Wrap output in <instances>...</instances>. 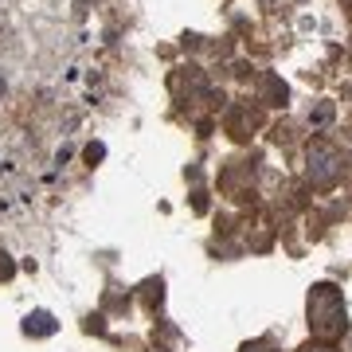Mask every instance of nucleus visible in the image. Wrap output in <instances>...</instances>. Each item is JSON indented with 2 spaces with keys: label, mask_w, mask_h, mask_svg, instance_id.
Segmentation results:
<instances>
[{
  "label": "nucleus",
  "mask_w": 352,
  "mask_h": 352,
  "mask_svg": "<svg viewBox=\"0 0 352 352\" xmlns=\"http://www.w3.org/2000/svg\"><path fill=\"white\" fill-rule=\"evenodd\" d=\"M305 325L314 333V340H340L349 333V305H344V294H340L333 282H314L309 286V298H305Z\"/></svg>",
  "instance_id": "obj_1"
},
{
  "label": "nucleus",
  "mask_w": 352,
  "mask_h": 352,
  "mask_svg": "<svg viewBox=\"0 0 352 352\" xmlns=\"http://www.w3.org/2000/svg\"><path fill=\"white\" fill-rule=\"evenodd\" d=\"M344 173H349V161L333 141L317 138L305 145V180L314 192H333L344 180Z\"/></svg>",
  "instance_id": "obj_2"
},
{
  "label": "nucleus",
  "mask_w": 352,
  "mask_h": 352,
  "mask_svg": "<svg viewBox=\"0 0 352 352\" xmlns=\"http://www.w3.org/2000/svg\"><path fill=\"white\" fill-rule=\"evenodd\" d=\"M223 129L231 133V141L247 145V141L263 129V110H258V106H251V102H235V106L227 110V118H223Z\"/></svg>",
  "instance_id": "obj_3"
},
{
  "label": "nucleus",
  "mask_w": 352,
  "mask_h": 352,
  "mask_svg": "<svg viewBox=\"0 0 352 352\" xmlns=\"http://www.w3.org/2000/svg\"><path fill=\"white\" fill-rule=\"evenodd\" d=\"M251 184H254V161H231L219 173V192L231 196L235 204L251 200Z\"/></svg>",
  "instance_id": "obj_4"
},
{
  "label": "nucleus",
  "mask_w": 352,
  "mask_h": 352,
  "mask_svg": "<svg viewBox=\"0 0 352 352\" xmlns=\"http://www.w3.org/2000/svg\"><path fill=\"white\" fill-rule=\"evenodd\" d=\"M168 87H173V94L180 102H200V98H215L212 87H208V78H204L200 67H176L173 78H168Z\"/></svg>",
  "instance_id": "obj_5"
},
{
  "label": "nucleus",
  "mask_w": 352,
  "mask_h": 352,
  "mask_svg": "<svg viewBox=\"0 0 352 352\" xmlns=\"http://www.w3.org/2000/svg\"><path fill=\"white\" fill-rule=\"evenodd\" d=\"M258 102H263V106H286V102H289V87L278 75L263 71V75H258Z\"/></svg>",
  "instance_id": "obj_6"
},
{
  "label": "nucleus",
  "mask_w": 352,
  "mask_h": 352,
  "mask_svg": "<svg viewBox=\"0 0 352 352\" xmlns=\"http://www.w3.org/2000/svg\"><path fill=\"white\" fill-rule=\"evenodd\" d=\"M55 333H59V321L47 309H32L24 317V337H55Z\"/></svg>",
  "instance_id": "obj_7"
},
{
  "label": "nucleus",
  "mask_w": 352,
  "mask_h": 352,
  "mask_svg": "<svg viewBox=\"0 0 352 352\" xmlns=\"http://www.w3.org/2000/svg\"><path fill=\"white\" fill-rule=\"evenodd\" d=\"M333 118H337V106L333 102H317L314 110H309V126L325 129V126H333Z\"/></svg>",
  "instance_id": "obj_8"
},
{
  "label": "nucleus",
  "mask_w": 352,
  "mask_h": 352,
  "mask_svg": "<svg viewBox=\"0 0 352 352\" xmlns=\"http://www.w3.org/2000/svg\"><path fill=\"white\" fill-rule=\"evenodd\" d=\"M141 298H145V305H149V309H161V302H164V282H161V278L141 282Z\"/></svg>",
  "instance_id": "obj_9"
},
{
  "label": "nucleus",
  "mask_w": 352,
  "mask_h": 352,
  "mask_svg": "<svg viewBox=\"0 0 352 352\" xmlns=\"http://www.w3.org/2000/svg\"><path fill=\"white\" fill-rule=\"evenodd\" d=\"M270 141H274V145H289V141H294V126H289V122H278V126L270 129Z\"/></svg>",
  "instance_id": "obj_10"
},
{
  "label": "nucleus",
  "mask_w": 352,
  "mask_h": 352,
  "mask_svg": "<svg viewBox=\"0 0 352 352\" xmlns=\"http://www.w3.org/2000/svg\"><path fill=\"white\" fill-rule=\"evenodd\" d=\"M82 157H87V164H98L102 157H106V145H102V141H90L87 149H82Z\"/></svg>",
  "instance_id": "obj_11"
},
{
  "label": "nucleus",
  "mask_w": 352,
  "mask_h": 352,
  "mask_svg": "<svg viewBox=\"0 0 352 352\" xmlns=\"http://www.w3.org/2000/svg\"><path fill=\"white\" fill-rule=\"evenodd\" d=\"M12 274H16V263H12V254H4V251H0V282H8Z\"/></svg>",
  "instance_id": "obj_12"
},
{
  "label": "nucleus",
  "mask_w": 352,
  "mask_h": 352,
  "mask_svg": "<svg viewBox=\"0 0 352 352\" xmlns=\"http://www.w3.org/2000/svg\"><path fill=\"white\" fill-rule=\"evenodd\" d=\"M192 212H196V215H204V212H208V192H204V188H196V192H192Z\"/></svg>",
  "instance_id": "obj_13"
},
{
  "label": "nucleus",
  "mask_w": 352,
  "mask_h": 352,
  "mask_svg": "<svg viewBox=\"0 0 352 352\" xmlns=\"http://www.w3.org/2000/svg\"><path fill=\"white\" fill-rule=\"evenodd\" d=\"M239 352H278V349L270 344V340H247V344H243Z\"/></svg>",
  "instance_id": "obj_14"
},
{
  "label": "nucleus",
  "mask_w": 352,
  "mask_h": 352,
  "mask_svg": "<svg viewBox=\"0 0 352 352\" xmlns=\"http://www.w3.org/2000/svg\"><path fill=\"white\" fill-rule=\"evenodd\" d=\"M82 329H87V333H98V337H102V333H106V317H102V314L87 317V325H82Z\"/></svg>",
  "instance_id": "obj_15"
},
{
  "label": "nucleus",
  "mask_w": 352,
  "mask_h": 352,
  "mask_svg": "<svg viewBox=\"0 0 352 352\" xmlns=\"http://www.w3.org/2000/svg\"><path fill=\"white\" fill-rule=\"evenodd\" d=\"M298 352H340L337 344H325V340H309V344H302Z\"/></svg>",
  "instance_id": "obj_16"
},
{
  "label": "nucleus",
  "mask_w": 352,
  "mask_h": 352,
  "mask_svg": "<svg viewBox=\"0 0 352 352\" xmlns=\"http://www.w3.org/2000/svg\"><path fill=\"white\" fill-rule=\"evenodd\" d=\"M8 94V78H4V71H0V98Z\"/></svg>",
  "instance_id": "obj_17"
},
{
  "label": "nucleus",
  "mask_w": 352,
  "mask_h": 352,
  "mask_svg": "<svg viewBox=\"0 0 352 352\" xmlns=\"http://www.w3.org/2000/svg\"><path fill=\"white\" fill-rule=\"evenodd\" d=\"M340 4H344V12H349V16H352V0H340Z\"/></svg>",
  "instance_id": "obj_18"
},
{
  "label": "nucleus",
  "mask_w": 352,
  "mask_h": 352,
  "mask_svg": "<svg viewBox=\"0 0 352 352\" xmlns=\"http://www.w3.org/2000/svg\"><path fill=\"white\" fill-rule=\"evenodd\" d=\"M153 352H168V349H153Z\"/></svg>",
  "instance_id": "obj_19"
},
{
  "label": "nucleus",
  "mask_w": 352,
  "mask_h": 352,
  "mask_svg": "<svg viewBox=\"0 0 352 352\" xmlns=\"http://www.w3.org/2000/svg\"><path fill=\"white\" fill-rule=\"evenodd\" d=\"M349 59H352V43H349Z\"/></svg>",
  "instance_id": "obj_20"
}]
</instances>
